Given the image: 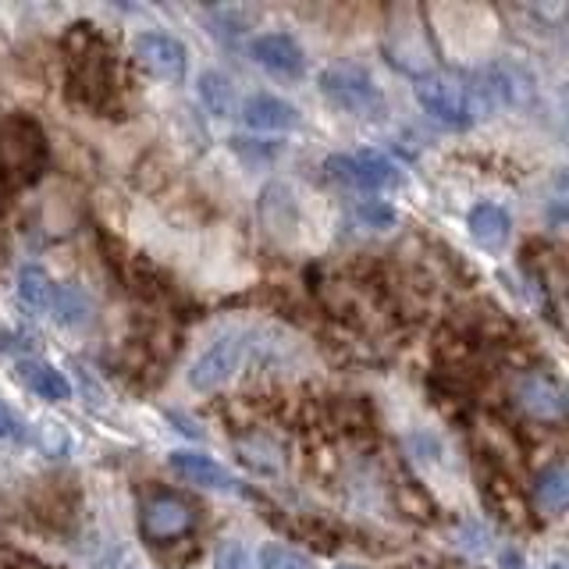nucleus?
I'll return each mask as SVG.
<instances>
[{
	"mask_svg": "<svg viewBox=\"0 0 569 569\" xmlns=\"http://www.w3.org/2000/svg\"><path fill=\"white\" fill-rule=\"evenodd\" d=\"M213 569H257L253 566V556H249V548L236 538H224L213 551Z\"/></svg>",
	"mask_w": 569,
	"mask_h": 569,
	"instance_id": "obj_21",
	"label": "nucleus"
},
{
	"mask_svg": "<svg viewBox=\"0 0 569 569\" xmlns=\"http://www.w3.org/2000/svg\"><path fill=\"white\" fill-rule=\"evenodd\" d=\"M246 352H249V342H246V335H224L218 338L200 360L192 363L189 370V385L196 391H218L224 388L236 373L242 370L246 363Z\"/></svg>",
	"mask_w": 569,
	"mask_h": 569,
	"instance_id": "obj_6",
	"label": "nucleus"
},
{
	"mask_svg": "<svg viewBox=\"0 0 569 569\" xmlns=\"http://www.w3.org/2000/svg\"><path fill=\"white\" fill-rule=\"evenodd\" d=\"M171 470L178 477H186L189 485H200V488H210V491H239V480L231 477L221 462H213L210 456H200V452H171L168 456Z\"/></svg>",
	"mask_w": 569,
	"mask_h": 569,
	"instance_id": "obj_11",
	"label": "nucleus"
},
{
	"mask_svg": "<svg viewBox=\"0 0 569 569\" xmlns=\"http://www.w3.org/2000/svg\"><path fill=\"white\" fill-rule=\"evenodd\" d=\"M338 569H363V566H352V562H346V566H338Z\"/></svg>",
	"mask_w": 569,
	"mask_h": 569,
	"instance_id": "obj_24",
	"label": "nucleus"
},
{
	"mask_svg": "<svg viewBox=\"0 0 569 569\" xmlns=\"http://www.w3.org/2000/svg\"><path fill=\"white\" fill-rule=\"evenodd\" d=\"M566 498H569V477L562 467H548L538 473L533 480V502H538L541 512L548 516H559L566 509Z\"/></svg>",
	"mask_w": 569,
	"mask_h": 569,
	"instance_id": "obj_16",
	"label": "nucleus"
},
{
	"mask_svg": "<svg viewBox=\"0 0 569 569\" xmlns=\"http://www.w3.org/2000/svg\"><path fill=\"white\" fill-rule=\"evenodd\" d=\"M467 224L477 246H485V249H502L509 242V213L498 203H477L470 210Z\"/></svg>",
	"mask_w": 569,
	"mask_h": 569,
	"instance_id": "obj_13",
	"label": "nucleus"
},
{
	"mask_svg": "<svg viewBox=\"0 0 569 569\" xmlns=\"http://www.w3.org/2000/svg\"><path fill=\"white\" fill-rule=\"evenodd\" d=\"M249 58H253L267 76L284 79V82H296L307 76V53L302 47L284 32H263L249 43Z\"/></svg>",
	"mask_w": 569,
	"mask_h": 569,
	"instance_id": "obj_8",
	"label": "nucleus"
},
{
	"mask_svg": "<svg viewBox=\"0 0 569 569\" xmlns=\"http://www.w3.org/2000/svg\"><path fill=\"white\" fill-rule=\"evenodd\" d=\"M53 289H58V284H53L50 274L43 271V267H36V263H26L22 271H18V278H14L18 302H22V307L32 310V313H50Z\"/></svg>",
	"mask_w": 569,
	"mask_h": 569,
	"instance_id": "obj_15",
	"label": "nucleus"
},
{
	"mask_svg": "<svg viewBox=\"0 0 569 569\" xmlns=\"http://www.w3.org/2000/svg\"><path fill=\"white\" fill-rule=\"evenodd\" d=\"M320 93L331 107L356 118H378L385 114V93L378 89V82L370 79V71H363L360 64H331L320 71Z\"/></svg>",
	"mask_w": 569,
	"mask_h": 569,
	"instance_id": "obj_3",
	"label": "nucleus"
},
{
	"mask_svg": "<svg viewBox=\"0 0 569 569\" xmlns=\"http://www.w3.org/2000/svg\"><path fill=\"white\" fill-rule=\"evenodd\" d=\"M136 61L142 64V71H150L160 82H182L189 71V53L182 40H174L168 32L136 36Z\"/></svg>",
	"mask_w": 569,
	"mask_h": 569,
	"instance_id": "obj_7",
	"label": "nucleus"
},
{
	"mask_svg": "<svg viewBox=\"0 0 569 569\" xmlns=\"http://www.w3.org/2000/svg\"><path fill=\"white\" fill-rule=\"evenodd\" d=\"M236 456L239 462H246L249 470L257 473H281L284 467V449L267 435H246V438H236Z\"/></svg>",
	"mask_w": 569,
	"mask_h": 569,
	"instance_id": "obj_14",
	"label": "nucleus"
},
{
	"mask_svg": "<svg viewBox=\"0 0 569 569\" xmlns=\"http://www.w3.org/2000/svg\"><path fill=\"white\" fill-rule=\"evenodd\" d=\"M18 381H22L32 396H40L47 402H68L71 399V381L58 367H50L43 360H22V363H18Z\"/></svg>",
	"mask_w": 569,
	"mask_h": 569,
	"instance_id": "obj_12",
	"label": "nucleus"
},
{
	"mask_svg": "<svg viewBox=\"0 0 569 569\" xmlns=\"http://www.w3.org/2000/svg\"><path fill=\"white\" fill-rule=\"evenodd\" d=\"M260 569H313V559L289 545H263L260 548Z\"/></svg>",
	"mask_w": 569,
	"mask_h": 569,
	"instance_id": "obj_20",
	"label": "nucleus"
},
{
	"mask_svg": "<svg viewBox=\"0 0 569 569\" xmlns=\"http://www.w3.org/2000/svg\"><path fill=\"white\" fill-rule=\"evenodd\" d=\"M196 527V506L182 495H153L142 502L139 512V530L150 545H168L186 538Z\"/></svg>",
	"mask_w": 569,
	"mask_h": 569,
	"instance_id": "obj_5",
	"label": "nucleus"
},
{
	"mask_svg": "<svg viewBox=\"0 0 569 569\" xmlns=\"http://www.w3.org/2000/svg\"><path fill=\"white\" fill-rule=\"evenodd\" d=\"M200 100L210 114H231V82L221 76V71H207V76H200Z\"/></svg>",
	"mask_w": 569,
	"mask_h": 569,
	"instance_id": "obj_18",
	"label": "nucleus"
},
{
	"mask_svg": "<svg viewBox=\"0 0 569 569\" xmlns=\"http://www.w3.org/2000/svg\"><path fill=\"white\" fill-rule=\"evenodd\" d=\"M325 171L356 192H385L402 186V171L396 168V160H388L385 153H335L325 160Z\"/></svg>",
	"mask_w": 569,
	"mask_h": 569,
	"instance_id": "obj_4",
	"label": "nucleus"
},
{
	"mask_svg": "<svg viewBox=\"0 0 569 569\" xmlns=\"http://www.w3.org/2000/svg\"><path fill=\"white\" fill-rule=\"evenodd\" d=\"M242 124L253 132H292L299 124V111L292 103H284L281 97L271 93H253L242 100Z\"/></svg>",
	"mask_w": 569,
	"mask_h": 569,
	"instance_id": "obj_10",
	"label": "nucleus"
},
{
	"mask_svg": "<svg viewBox=\"0 0 569 569\" xmlns=\"http://www.w3.org/2000/svg\"><path fill=\"white\" fill-rule=\"evenodd\" d=\"M47 168V139L32 118H8L0 124V182L29 186Z\"/></svg>",
	"mask_w": 569,
	"mask_h": 569,
	"instance_id": "obj_1",
	"label": "nucleus"
},
{
	"mask_svg": "<svg viewBox=\"0 0 569 569\" xmlns=\"http://www.w3.org/2000/svg\"><path fill=\"white\" fill-rule=\"evenodd\" d=\"M516 406L533 420H562L566 417V391L548 373H520L512 381Z\"/></svg>",
	"mask_w": 569,
	"mask_h": 569,
	"instance_id": "obj_9",
	"label": "nucleus"
},
{
	"mask_svg": "<svg viewBox=\"0 0 569 569\" xmlns=\"http://www.w3.org/2000/svg\"><path fill=\"white\" fill-rule=\"evenodd\" d=\"M352 218H356V224H360V228L388 231V228H396L399 213H396V207H388V203H381V200H363L360 207L352 210Z\"/></svg>",
	"mask_w": 569,
	"mask_h": 569,
	"instance_id": "obj_19",
	"label": "nucleus"
},
{
	"mask_svg": "<svg viewBox=\"0 0 569 569\" xmlns=\"http://www.w3.org/2000/svg\"><path fill=\"white\" fill-rule=\"evenodd\" d=\"M417 103L427 118H435L445 129H470L477 118V100L470 82L456 71H427L417 79Z\"/></svg>",
	"mask_w": 569,
	"mask_h": 569,
	"instance_id": "obj_2",
	"label": "nucleus"
},
{
	"mask_svg": "<svg viewBox=\"0 0 569 569\" xmlns=\"http://www.w3.org/2000/svg\"><path fill=\"white\" fill-rule=\"evenodd\" d=\"M50 313L53 320H61L64 328H79L89 320V313H93V302H89V296L76 289V284H61V289H53Z\"/></svg>",
	"mask_w": 569,
	"mask_h": 569,
	"instance_id": "obj_17",
	"label": "nucleus"
},
{
	"mask_svg": "<svg viewBox=\"0 0 569 569\" xmlns=\"http://www.w3.org/2000/svg\"><path fill=\"white\" fill-rule=\"evenodd\" d=\"M18 438H26V423L4 399H0V441H18Z\"/></svg>",
	"mask_w": 569,
	"mask_h": 569,
	"instance_id": "obj_22",
	"label": "nucleus"
},
{
	"mask_svg": "<svg viewBox=\"0 0 569 569\" xmlns=\"http://www.w3.org/2000/svg\"><path fill=\"white\" fill-rule=\"evenodd\" d=\"M22 569H50V566H40V562H26Z\"/></svg>",
	"mask_w": 569,
	"mask_h": 569,
	"instance_id": "obj_23",
	"label": "nucleus"
}]
</instances>
